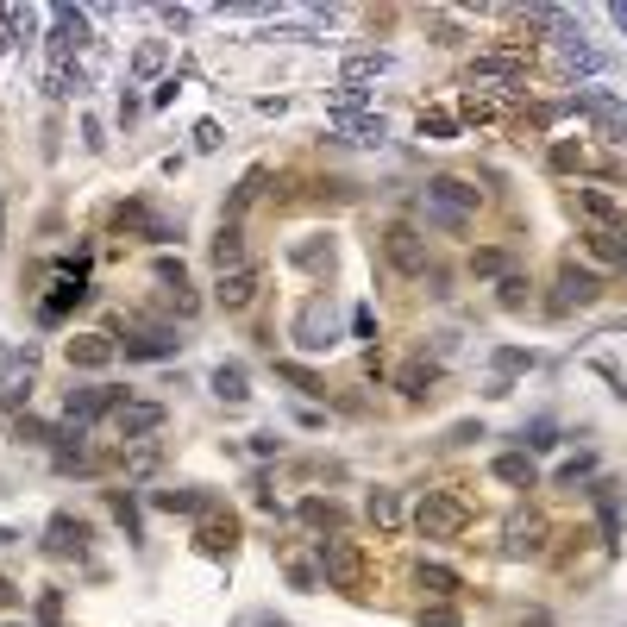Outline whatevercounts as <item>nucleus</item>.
<instances>
[{
  "mask_svg": "<svg viewBox=\"0 0 627 627\" xmlns=\"http://www.w3.org/2000/svg\"><path fill=\"white\" fill-rule=\"evenodd\" d=\"M195 145H201V151H220V126L201 120V126H195Z\"/></svg>",
  "mask_w": 627,
  "mask_h": 627,
  "instance_id": "obj_50",
  "label": "nucleus"
},
{
  "mask_svg": "<svg viewBox=\"0 0 627 627\" xmlns=\"http://www.w3.org/2000/svg\"><path fill=\"white\" fill-rule=\"evenodd\" d=\"M370 76H389V51H358V57L339 63V82H345V88H358V82H370Z\"/></svg>",
  "mask_w": 627,
  "mask_h": 627,
  "instance_id": "obj_23",
  "label": "nucleus"
},
{
  "mask_svg": "<svg viewBox=\"0 0 627 627\" xmlns=\"http://www.w3.org/2000/svg\"><path fill=\"white\" fill-rule=\"evenodd\" d=\"M301 521H308V527H320V533H339V502L333 496H308V502H301Z\"/></svg>",
  "mask_w": 627,
  "mask_h": 627,
  "instance_id": "obj_32",
  "label": "nucleus"
},
{
  "mask_svg": "<svg viewBox=\"0 0 627 627\" xmlns=\"http://www.w3.org/2000/svg\"><path fill=\"white\" fill-rule=\"evenodd\" d=\"M113 427H120L126 446H138V439H151L157 427H164V402H120L113 408Z\"/></svg>",
  "mask_w": 627,
  "mask_h": 627,
  "instance_id": "obj_11",
  "label": "nucleus"
},
{
  "mask_svg": "<svg viewBox=\"0 0 627 627\" xmlns=\"http://www.w3.org/2000/svg\"><path fill=\"white\" fill-rule=\"evenodd\" d=\"M76 301H88V283H82V276H63V283H57V295L38 308V320H44V327H57V320H63L69 308H76Z\"/></svg>",
  "mask_w": 627,
  "mask_h": 627,
  "instance_id": "obj_22",
  "label": "nucleus"
},
{
  "mask_svg": "<svg viewBox=\"0 0 627 627\" xmlns=\"http://www.w3.org/2000/svg\"><path fill=\"white\" fill-rule=\"evenodd\" d=\"M44 552H51V559H82L88 552V521L82 515H51V527H44Z\"/></svg>",
  "mask_w": 627,
  "mask_h": 627,
  "instance_id": "obj_12",
  "label": "nucleus"
},
{
  "mask_svg": "<svg viewBox=\"0 0 627 627\" xmlns=\"http://www.w3.org/2000/svg\"><path fill=\"white\" fill-rule=\"evenodd\" d=\"M433 383H439V364H427V358H414V364L396 370V389H402V396H427Z\"/></svg>",
  "mask_w": 627,
  "mask_h": 627,
  "instance_id": "obj_30",
  "label": "nucleus"
},
{
  "mask_svg": "<svg viewBox=\"0 0 627 627\" xmlns=\"http://www.w3.org/2000/svg\"><path fill=\"white\" fill-rule=\"evenodd\" d=\"M0 251H7V195H0Z\"/></svg>",
  "mask_w": 627,
  "mask_h": 627,
  "instance_id": "obj_53",
  "label": "nucleus"
},
{
  "mask_svg": "<svg viewBox=\"0 0 627 627\" xmlns=\"http://www.w3.org/2000/svg\"><path fill=\"white\" fill-rule=\"evenodd\" d=\"M7 540H13V527H0V546H7Z\"/></svg>",
  "mask_w": 627,
  "mask_h": 627,
  "instance_id": "obj_56",
  "label": "nucleus"
},
{
  "mask_svg": "<svg viewBox=\"0 0 627 627\" xmlns=\"http://www.w3.org/2000/svg\"><path fill=\"white\" fill-rule=\"evenodd\" d=\"M289 258H295L301 270H333V239H308V245H295Z\"/></svg>",
  "mask_w": 627,
  "mask_h": 627,
  "instance_id": "obj_35",
  "label": "nucleus"
},
{
  "mask_svg": "<svg viewBox=\"0 0 627 627\" xmlns=\"http://www.w3.org/2000/svg\"><path fill=\"white\" fill-rule=\"evenodd\" d=\"M414 584H421L427 596H439V602H446V596H458V571H452V565H427V559H421Z\"/></svg>",
  "mask_w": 627,
  "mask_h": 627,
  "instance_id": "obj_31",
  "label": "nucleus"
},
{
  "mask_svg": "<svg viewBox=\"0 0 627 627\" xmlns=\"http://www.w3.org/2000/svg\"><path fill=\"white\" fill-rule=\"evenodd\" d=\"M577 214H584L596 232H627V207L609 189H577Z\"/></svg>",
  "mask_w": 627,
  "mask_h": 627,
  "instance_id": "obj_13",
  "label": "nucleus"
},
{
  "mask_svg": "<svg viewBox=\"0 0 627 627\" xmlns=\"http://www.w3.org/2000/svg\"><path fill=\"white\" fill-rule=\"evenodd\" d=\"M571 107H577V113H590L602 138H627V101L602 95V88H577V95H571Z\"/></svg>",
  "mask_w": 627,
  "mask_h": 627,
  "instance_id": "obj_9",
  "label": "nucleus"
},
{
  "mask_svg": "<svg viewBox=\"0 0 627 627\" xmlns=\"http://www.w3.org/2000/svg\"><path fill=\"white\" fill-rule=\"evenodd\" d=\"M295 345L301 352H327L339 345V314H333V295H308L295 314Z\"/></svg>",
  "mask_w": 627,
  "mask_h": 627,
  "instance_id": "obj_4",
  "label": "nucleus"
},
{
  "mask_svg": "<svg viewBox=\"0 0 627 627\" xmlns=\"http://www.w3.org/2000/svg\"><path fill=\"white\" fill-rule=\"evenodd\" d=\"M113 226H120V232H138V239H157V245L176 239V226H170V220H157L145 201H120V207H113Z\"/></svg>",
  "mask_w": 627,
  "mask_h": 627,
  "instance_id": "obj_14",
  "label": "nucleus"
},
{
  "mask_svg": "<svg viewBox=\"0 0 627 627\" xmlns=\"http://www.w3.org/2000/svg\"><path fill=\"white\" fill-rule=\"evenodd\" d=\"M584 477H596V458H590V452H577L571 464H559V490H577Z\"/></svg>",
  "mask_w": 627,
  "mask_h": 627,
  "instance_id": "obj_40",
  "label": "nucleus"
},
{
  "mask_svg": "<svg viewBox=\"0 0 627 627\" xmlns=\"http://www.w3.org/2000/svg\"><path fill=\"white\" fill-rule=\"evenodd\" d=\"M151 276H157V283H164V295L176 301V314H195V308H201L195 289H189V270H182V258H157Z\"/></svg>",
  "mask_w": 627,
  "mask_h": 627,
  "instance_id": "obj_18",
  "label": "nucleus"
},
{
  "mask_svg": "<svg viewBox=\"0 0 627 627\" xmlns=\"http://www.w3.org/2000/svg\"><path fill=\"white\" fill-rule=\"evenodd\" d=\"M596 295H602V276H596V270H584V264H565V270H559V295H552V314L590 308Z\"/></svg>",
  "mask_w": 627,
  "mask_h": 627,
  "instance_id": "obj_10",
  "label": "nucleus"
},
{
  "mask_svg": "<svg viewBox=\"0 0 627 627\" xmlns=\"http://www.w3.org/2000/svg\"><path fill=\"white\" fill-rule=\"evenodd\" d=\"M214 301H220L226 314H245L251 301H258V270H251V264L245 270H226L220 283H214Z\"/></svg>",
  "mask_w": 627,
  "mask_h": 627,
  "instance_id": "obj_16",
  "label": "nucleus"
},
{
  "mask_svg": "<svg viewBox=\"0 0 627 627\" xmlns=\"http://www.w3.org/2000/svg\"><path fill=\"white\" fill-rule=\"evenodd\" d=\"M276 377H283V383H295L301 396H327V383H320L308 364H289V358H283V364H276Z\"/></svg>",
  "mask_w": 627,
  "mask_h": 627,
  "instance_id": "obj_37",
  "label": "nucleus"
},
{
  "mask_svg": "<svg viewBox=\"0 0 627 627\" xmlns=\"http://www.w3.org/2000/svg\"><path fill=\"white\" fill-rule=\"evenodd\" d=\"M490 113H496V101H483V95H464L458 101V120H490Z\"/></svg>",
  "mask_w": 627,
  "mask_h": 627,
  "instance_id": "obj_47",
  "label": "nucleus"
},
{
  "mask_svg": "<svg viewBox=\"0 0 627 627\" xmlns=\"http://www.w3.org/2000/svg\"><path fill=\"white\" fill-rule=\"evenodd\" d=\"M214 396H220L226 408H239V402L251 396V377H245V364H220V370H214Z\"/></svg>",
  "mask_w": 627,
  "mask_h": 627,
  "instance_id": "obj_28",
  "label": "nucleus"
},
{
  "mask_svg": "<svg viewBox=\"0 0 627 627\" xmlns=\"http://www.w3.org/2000/svg\"><path fill=\"white\" fill-rule=\"evenodd\" d=\"M590 251H596L602 264H621V270H627V232H596Z\"/></svg>",
  "mask_w": 627,
  "mask_h": 627,
  "instance_id": "obj_38",
  "label": "nucleus"
},
{
  "mask_svg": "<svg viewBox=\"0 0 627 627\" xmlns=\"http://www.w3.org/2000/svg\"><path fill=\"white\" fill-rule=\"evenodd\" d=\"M533 364H540L533 352H515V345H502V352H496V370H502V377H496V383H508L515 370H533Z\"/></svg>",
  "mask_w": 627,
  "mask_h": 627,
  "instance_id": "obj_41",
  "label": "nucleus"
},
{
  "mask_svg": "<svg viewBox=\"0 0 627 627\" xmlns=\"http://www.w3.org/2000/svg\"><path fill=\"white\" fill-rule=\"evenodd\" d=\"M540 533H546V521H540V515L515 521V527H508V552H515V559H521V552H540Z\"/></svg>",
  "mask_w": 627,
  "mask_h": 627,
  "instance_id": "obj_34",
  "label": "nucleus"
},
{
  "mask_svg": "<svg viewBox=\"0 0 627 627\" xmlns=\"http://www.w3.org/2000/svg\"><path fill=\"white\" fill-rule=\"evenodd\" d=\"M164 38H151V44H138V51H132V82H151L157 76V69H164Z\"/></svg>",
  "mask_w": 627,
  "mask_h": 627,
  "instance_id": "obj_33",
  "label": "nucleus"
},
{
  "mask_svg": "<svg viewBox=\"0 0 627 627\" xmlns=\"http://www.w3.org/2000/svg\"><path fill=\"white\" fill-rule=\"evenodd\" d=\"M264 182H270V170H264V164H258V170H245V176H239V189H232V201H226V220H239L245 207L264 195Z\"/></svg>",
  "mask_w": 627,
  "mask_h": 627,
  "instance_id": "obj_29",
  "label": "nucleus"
},
{
  "mask_svg": "<svg viewBox=\"0 0 627 627\" xmlns=\"http://www.w3.org/2000/svg\"><path fill=\"white\" fill-rule=\"evenodd\" d=\"M452 132H458V113H439V107H427V113H421V138H433V145H446Z\"/></svg>",
  "mask_w": 627,
  "mask_h": 627,
  "instance_id": "obj_39",
  "label": "nucleus"
},
{
  "mask_svg": "<svg viewBox=\"0 0 627 627\" xmlns=\"http://www.w3.org/2000/svg\"><path fill=\"white\" fill-rule=\"evenodd\" d=\"M464 527H471V508H464L458 496L427 490L421 502H414V533H421V540H458Z\"/></svg>",
  "mask_w": 627,
  "mask_h": 627,
  "instance_id": "obj_3",
  "label": "nucleus"
},
{
  "mask_svg": "<svg viewBox=\"0 0 627 627\" xmlns=\"http://www.w3.org/2000/svg\"><path fill=\"white\" fill-rule=\"evenodd\" d=\"M584 164V145H552V170H577Z\"/></svg>",
  "mask_w": 627,
  "mask_h": 627,
  "instance_id": "obj_49",
  "label": "nucleus"
},
{
  "mask_svg": "<svg viewBox=\"0 0 627 627\" xmlns=\"http://www.w3.org/2000/svg\"><path fill=\"white\" fill-rule=\"evenodd\" d=\"M314 559H320V577H327L333 590H345V596H364V584H370V565H364V552H358L352 540L327 533V540L314 546Z\"/></svg>",
  "mask_w": 627,
  "mask_h": 627,
  "instance_id": "obj_2",
  "label": "nucleus"
},
{
  "mask_svg": "<svg viewBox=\"0 0 627 627\" xmlns=\"http://www.w3.org/2000/svg\"><path fill=\"white\" fill-rule=\"evenodd\" d=\"M327 126L339 138H352V145H383V113H327Z\"/></svg>",
  "mask_w": 627,
  "mask_h": 627,
  "instance_id": "obj_19",
  "label": "nucleus"
},
{
  "mask_svg": "<svg viewBox=\"0 0 627 627\" xmlns=\"http://www.w3.org/2000/svg\"><path fill=\"white\" fill-rule=\"evenodd\" d=\"M615 26H621V32H627V0H621V7H615Z\"/></svg>",
  "mask_w": 627,
  "mask_h": 627,
  "instance_id": "obj_55",
  "label": "nucleus"
},
{
  "mask_svg": "<svg viewBox=\"0 0 627 627\" xmlns=\"http://www.w3.org/2000/svg\"><path fill=\"white\" fill-rule=\"evenodd\" d=\"M596 515H602V546H621V490L596 483Z\"/></svg>",
  "mask_w": 627,
  "mask_h": 627,
  "instance_id": "obj_24",
  "label": "nucleus"
},
{
  "mask_svg": "<svg viewBox=\"0 0 627 627\" xmlns=\"http://www.w3.org/2000/svg\"><path fill=\"white\" fill-rule=\"evenodd\" d=\"M251 452H258V458H276V452H283V439H276V433H258V439H251Z\"/></svg>",
  "mask_w": 627,
  "mask_h": 627,
  "instance_id": "obj_51",
  "label": "nucleus"
},
{
  "mask_svg": "<svg viewBox=\"0 0 627 627\" xmlns=\"http://www.w3.org/2000/svg\"><path fill=\"white\" fill-rule=\"evenodd\" d=\"M502 308H527V276H502Z\"/></svg>",
  "mask_w": 627,
  "mask_h": 627,
  "instance_id": "obj_46",
  "label": "nucleus"
},
{
  "mask_svg": "<svg viewBox=\"0 0 627 627\" xmlns=\"http://www.w3.org/2000/svg\"><path fill=\"white\" fill-rule=\"evenodd\" d=\"M195 546L207 552V559H226V552L239 546V521H232V515H207L201 533H195Z\"/></svg>",
  "mask_w": 627,
  "mask_h": 627,
  "instance_id": "obj_20",
  "label": "nucleus"
},
{
  "mask_svg": "<svg viewBox=\"0 0 627 627\" xmlns=\"http://www.w3.org/2000/svg\"><path fill=\"white\" fill-rule=\"evenodd\" d=\"M471 270H477V276H502V270H508V251H502V245H483L477 258H471Z\"/></svg>",
  "mask_w": 627,
  "mask_h": 627,
  "instance_id": "obj_43",
  "label": "nucleus"
},
{
  "mask_svg": "<svg viewBox=\"0 0 627 627\" xmlns=\"http://www.w3.org/2000/svg\"><path fill=\"white\" fill-rule=\"evenodd\" d=\"M521 446H527V452L559 446V427H552V421H533V427H521Z\"/></svg>",
  "mask_w": 627,
  "mask_h": 627,
  "instance_id": "obj_42",
  "label": "nucleus"
},
{
  "mask_svg": "<svg viewBox=\"0 0 627 627\" xmlns=\"http://www.w3.org/2000/svg\"><path fill=\"white\" fill-rule=\"evenodd\" d=\"M51 19H57V26H51V51H57V63H69V51H82V44H88V13L82 7H57Z\"/></svg>",
  "mask_w": 627,
  "mask_h": 627,
  "instance_id": "obj_17",
  "label": "nucleus"
},
{
  "mask_svg": "<svg viewBox=\"0 0 627 627\" xmlns=\"http://www.w3.org/2000/svg\"><path fill=\"white\" fill-rule=\"evenodd\" d=\"M182 345H189V339H176V327H151V320H132L126 339H120V352H126V358L157 364V358H176Z\"/></svg>",
  "mask_w": 627,
  "mask_h": 627,
  "instance_id": "obj_6",
  "label": "nucleus"
},
{
  "mask_svg": "<svg viewBox=\"0 0 627 627\" xmlns=\"http://www.w3.org/2000/svg\"><path fill=\"white\" fill-rule=\"evenodd\" d=\"M352 339H377V308H370V301L352 308Z\"/></svg>",
  "mask_w": 627,
  "mask_h": 627,
  "instance_id": "obj_45",
  "label": "nucleus"
},
{
  "mask_svg": "<svg viewBox=\"0 0 627 627\" xmlns=\"http://www.w3.org/2000/svg\"><path fill=\"white\" fill-rule=\"evenodd\" d=\"M113 358H120V339L113 333H76L69 339V364L76 370H107Z\"/></svg>",
  "mask_w": 627,
  "mask_h": 627,
  "instance_id": "obj_15",
  "label": "nucleus"
},
{
  "mask_svg": "<svg viewBox=\"0 0 627 627\" xmlns=\"http://www.w3.org/2000/svg\"><path fill=\"white\" fill-rule=\"evenodd\" d=\"M107 508H113V515H120L126 540H138V508H132V496H120V490H113V496H107Z\"/></svg>",
  "mask_w": 627,
  "mask_h": 627,
  "instance_id": "obj_44",
  "label": "nucleus"
},
{
  "mask_svg": "<svg viewBox=\"0 0 627 627\" xmlns=\"http://www.w3.org/2000/svg\"><path fill=\"white\" fill-rule=\"evenodd\" d=\"M477 182H464V176H433L427 182V195H421V214H427V226H439V232H464V220L477 214Z\"/></svg>",
  "mask_w": 627,
  "mask_h": 627,
  "instance_id": "obj_1",
  "label": "nucleus"
},
{
  "mask_svg": "<svg viewBox=\"0 0 627 627\" xmlns=\"http://www.w3.org/2000/svg\"><path fill=\"white\" fill-rule=\"evenodd\" d=\"M120 402H126V396H120L113 383H88V389H69V396H63V421L88 433V421H101V414H113Z\"/></svg>",
  "mask_w": 627,
  "mask_h": 627,
  "instance_id": "obj_7",
  "label": "nucleus"
},
{
  "mask_svg": "<svg viewBox=\"0 0 627 627\" xmlns=\"http://www.w3.org/2000/svg\"><path fill=\"white\" fill-rule=\"evenodd\" d=\"M490 477L508 483V490H533V458H527V452H502V458L490 464Z\"/></svg>",
  "mask_w": 627,
  "mask_h": 627,
  "instance_id": "obj_27",
  "label": "nucleus"
},
{
  "mask_svg": "<svg viewBox=\"0 0 627 627\" xmlns=\"http://www.w3.org/2000/svg\"><path fill=\"white\" fill-rule=\"evenodd\" d=\"M13 602H19V584H13V577H0V609H13Z\"/></svg>",
  "mask_w": 627,
  "mask_h": 627,
  "instance_id": "obj_52",
  "label": "nucleus"
},
{
  "mask_svg": "<svg viewBox=\"0 0 627 627\" xmlns=\"http://www.w3.org/2000/svg\"><path fill=\"white\" fill-rule=\"evenodd\" d=\"M521 76H527L521 51H483L471 63V88H521Z\"/></svg>",
  "mask_w": 627,
  "mask_h": 627,
  "instance_id": "obj_8",
  "label": "nucleus"
},
{
  "mask_svg": "<svg viewBox=\"0 0 627 627\" xmlns=\"http://www.w3.org/2000/svg\"><path fill=\"white\" fill-rule=\"evenodd\" d=\"M214 264H220V276L226 270H245V232H239V220H220V232H214Z\"/></svg>",
  "mask_w": 627,
  "mask_h": 627,
  "instance_id": "obj_21",
  "label": "nucleus"
},
{
  "mask_svg": "<svg viewBox=\"0 0 627 627\" xmlns=\"http://www.w3.org/2000/svg\"><path fill=\"white\" fill-rule=\"evenodd\" d=\"M364 515H370V527H377V533H396L402 527V496L396 490H370Z\"/></svg>",
  "mask_w": 627,
  "mask_h": 627,
  "instance_id": "obj_25",
  "label": "nucleus"
},
{
  "mask_svg": "<svg viewBox=\"0 0 627 627\" xmlns=\"http://www.w3.org/2000/svg\"><path fill=\"white\" fill-rule=\"evenodd\" d=\"M151 502L164 515H214V496H201V490H157Z\"/></svg>",
  "mask_w": 627,
  "mask_h": 627,
  "instance_id": "obj_26",
  "label": "nucleus"
},
{
  "mask_svg": "<svg viewBox=\"0 0 627 627\" xmlns=\"http://www.w3.org/2000/svg\"><path fill=\"white\" fill-rule=\"evenodd\" d=\"M157 464H164V452H157L151 439H138V446H126V477H151Z\"/></svg>",
  "mask_w": 627,
  "mask_h": 627,
  "instance_id": "obj_36",
  "label": "nucleus"
},
{
  "mask_svg": "<svg viewBox=\"0 0 627 627\" xmlns=\"http://www.w3.org/2000/svg\"><path fill=\"white\" fill-rule=\"evenodd\" d=\"M421 627H464L458 609H446V602H433V609H421Z\"/></svg>",
  "mask_w": 627,
  "mask_h": 627,
  "instance_id": "obj_48",
  "label": "nucleus"
},
{
  "mask_svg": "<svg viewBox=\"0 0 627 627\" xmlns=\"http://www.w3.org/2000/svg\"><path fill=\"white\" fill-rule=\"evenodd\" d=\"M383 258H389V264H396L402 276H427V264H433V251H427V239H421V232H414L408 220H396V226H389V232H383Z\"/></svg>",
  "mask_w": 627,
  "mask_h": 627,
  "instance_id": "obj_5",
  "label": "nucleus"
},
{
  "mask_svg": "<svg viewBox=\"0 0 627 627\" xmlns=\"http://www.w3.org/2000/svg\"><path fill=\"white\" fill-rule=\"evenodd\" d=\"M527 627H552V621H546V615H540V609H533V615H527Z\"/></svg>",
  "mask_w": 627,
  "mask_h": 627,
  "instance_id": "obj_54",
  "label": "nucleus"
}]
</instances>
